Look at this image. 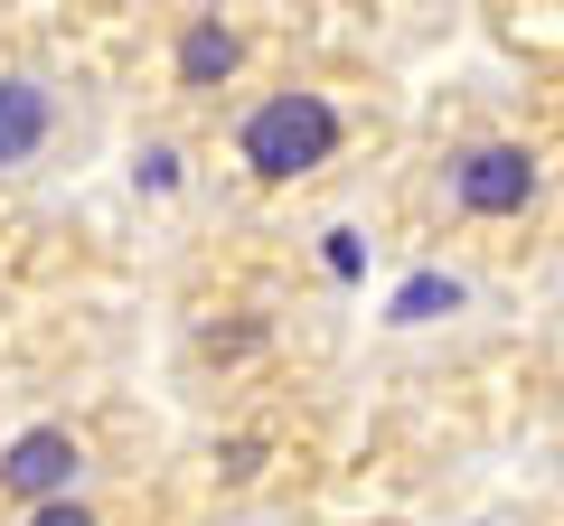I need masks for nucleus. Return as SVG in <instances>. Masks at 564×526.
<instances>
[{
	"mask_svg": "<svg viewBox=\"0 0 564 526\" xmlns=\"http://www.w3.org/2000/svg\"><path fill=\"white\" fill-rule=\"evenodd\" d=\"M536 188H545V169H536L527 142H480V151L452 161V198H462V217H527Z\"/></svg>",
	"mask_w": 564,
	"mask_h": 526,
	"instance_id": "f03ea898",
	"label": "nucleus"
},
{
	"mask_svg": "<svg viewBox=\"0 0 564 526\" xmlns=\"http://www.w3.org/2000/svg\"><path fill=\"white\" fill-rule=\"evenodd\" d=\"M76 480H85V442L76 432H29V442L0 461V489H10V498H39V507L76 498Z\"/></svg>",
	"mask_w": 564,
	"mask_h": 526,
	"instance_id": "7ed1b4c3",
	"label": "nucleus"
},
{
	"mask_svg": "<svg viewBox=\"0 0 564 526\" xmlns=\"http://www.w3.org/2000/svg\"><path fill=\"white\" fill-rule=\"evenodd\" d=\"M39 142H47V85L0 76V169L39 161Z\"/></svg>",
	"mask_w": 564,
	"mask_h": 526,
	"instance_id": "20e7f679",
	"label": "nucleus"
},
{
	"mask_svg": "<svg viewBox=\"0 0 564 526\" xmlns=\"http://www.w3.org/2000/svg\"><path fill=\"white\" fill-rule=\"evenodd\" d=\"M329 151H339V113H329V95H311V85H282V95H263L254 113H245V161H254L263 179H302Z\"/></svg>",
	"mask_w": 564,
	"mask_h": 526,
	"instance_id": "f257e3e1",
	"label": "nucleus"
},
{
	"mask_svg": "<svg viewBox=\"0 0 564 526\" xmlns=\"http://www.w3.org/2000/svg\"><path fill=\"white\" fill-rule=\"evenodd\" d=\"M245 66V39L226 20H188L180 29V85H226Z\"/></svg>",
	"mask_w": 564,
	"mask_h": 526,
	"instance_id": "39448f33",
	"label": "nucleus"
},
{
	"mask_svg": "<svg viewBox=\"0 0 564 526\" xmlns=\"http://www.w3.org/2000/svg\"><path fill=\"white\" fill-rule=\"evenodd\" d=\"M29 526H95V507H85V498H57V507H29Z\"/></svg>",
	"mask_w": 564,
	"mask_h": 526,
	"instance_id": "423d86ee",
	"label": "nucleus"
}]
</instances>
